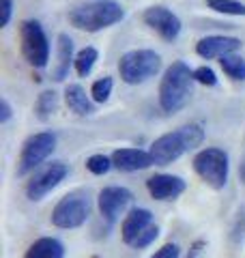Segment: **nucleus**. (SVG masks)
<instances>
[{"label":"nucleus","mask_w":245,"mask_h":258,"mask_svg":"<svg viewBox=\"0 0 245 258\" xmlns=\"http://www.w3.org/2000/svg\"><path fill=\"white\" fill-rule=\"evenodd\" d=\"M194 82H196L194 71L190 69L187 62L176 60L170 64L161 78V84H159L161 110L168 112V114H174V112L183 110L194 95Z\"/></svg>","instance_id":"nucleus-1"},{"label":"nucleus","mask_w":245,"mask_h":258,"mask_svg":"<svg viewBox=\"0 0 245 258\" xmlns=\"http://www.w3.org/2000/svg\"><path fill=\"white\" fill-rule=\"evenodd\" d=\"M204 142V129L198 123H190L159 136L157 140L151 144V155L155 166H168L176 161L178 157H183L187 151H194L196 147H200Z\"/></svg>","instance_id":"nucleus-2"},{"label":"nucleus","mask_w":245,"mask_h":258,"mask_svg":"<svg viewBox=\"0 0 245 258\" xmlns=\"http://www.w3.org/2000/svg\"><path fill=\"white\" fill-rule=\"evenodd\" d=\"M122 18H125V11L114 0H97V3L78 5L76 9L69 11V22L78 30L86 32H99L112 26V24L120 22Z\"/></svg>","instance_id":"nucleus-3"},{"label":"nucleus","mask_w":245,"mask_h":258,"mask_svg":"<svg viewBox=\"0 0 245 258\" xmlns=\"http://www.w3.org/2000/svg\"><path fill=\"white\" fill-rule=\"evenodd\" d=\"M91 211H93L91 194L86 189L69 191L67 196H63L58 203H56V207L52 209V224L63 230L80 228V226H84L86 220L91 217Z\"/></svg>","instance_id":"nucleus-4"},{"label":"nucleus","mask_w":245,"mask_h":258,"mask_svg":"<svg viewBox=\"0 0 245 258\" xmlns=\"http://www.w3.org/2000/svg\"><path fill=\"white\" fill-rule=\"evenodd\" d=\"M194 172L213 189H224L228 183V172H230V159L224 149L207 147L196 153L192 161Z\"/></svg>","instance_id":"nucleus-5"},{"label":"nucleus","mask_w":245,"mask_h":258,"mask_svg":"<svg viewBox=\"0 0 245 258\" xmlns=\"http://www.w3.org/2000/svg\"><path fill=\"white\" fill-rule=\"evenodd\" d=\"M161 69V56L153 50H132L120 56L118 60V74L125 84H142L159 74Z\"/></svg>","instance_id":"nucleus-6"},{"label":"nucleus","mask_w":245,"mask_h":258,"mask_svg":"<svg viewBox=\"0 0 245 258\" xmlns=\"http://www.w3.org/2000/svg\"><path fill=\"white\" fill-rule=\"evenodd\" d=\"M54 149H56V134L52 132H39L26 138L18 159V168H15L18 176H26L30 172H35L52 155Z\"/></svg>","instance_id":"nucleus-7"},{"label":"nucleus","mask_w":245,"mask_h":258,"mask_svg":"<svg viewBox=\"0 0 245 258\" xmlns=\"http://www.w3.org/2000/svg\"><path fill=\"white\" fill-rule=\"evenodd\" d=\"M22 37V54L28 60V64L37 69H43L47 60H50V41L45 37L43 26L37 20H26L22 22L20 28Z\"/></svg>","instance_id":"nucleus-8"},{"label":"nucleus","mask_w":245,"mask_h":258,"mask_svg":"<svg viewBox=\"0 0 245 258\" xmlns=\"http://www.w3.org/2000/svg\"><path fill=\"white\" fill-rule=\"evenodd\" d=\"M67 174H69V166L65 161H50L45 166H39L35 174L30 176V181L26 183V198L32 200V203L43 200L47 194L67 179Z\"/></svg>","instance_id":"nucleus-9"},{"label":"nucleus","mask_w":245,"mask_h":258,"mask_svg":"<svg viewBox=\"0 0 245 258\" xmlns=\"http://www.w3.org/2000/svg\"><path fill=\"white\" fill-rule=\"evenodd\" d=\"M134 194L127 187H120V185H110V187H103L99 191V198H97V207H99V213L103 215V220L108 224H114L120 217V213L132 205Z\"/></svg>","instance_id":"nucleus-10"},{"label":"nucleus","mask_w":245,"mask_h":258,"mask_svg":"<svg viewBox=\"0 0 245 258\" xmlns=\"http://www.w3.org/2000/svg\"><path fill=\"white\" fill-rule=\"evenodd\" d=\"M144 24L151 26L161 39H166V41H174V39L181 35V20L170 9H166V7H151V9H146Z\"/></svg>","instance_id":"nucleus-11"},{"label":"nucleus","mask_w":245,"mask_h":258,"mask_svg":"<svg viewBox=\"0 0 245 258\" xmlns=\"http://www.w3.org/2000/svg\"><path fill=\"white\" fill-rule=\"evenodd\" d=\"M146 189H149L153 200L168 203V200H176L181 196L187 189V183L178 174H155L146 181Z\"/></svg>","instance_id":"nucleus-12"},{"label":"nucleus","mask_w":245,"mask_h":258,"mask_svg":"<svg viewBox=\"0 0 245 258\" xmlns=\"http://www.w3.org/2000/svg\"><path fill=\"white\" fill-rule=\"evenodd\" d=\"M241 45H243L241 39H236V37L211 35V37H204L196 43V54H198L200 58H207V60L222 58V56H226V54H234Z\"/></svg>","instance_id":"nucleus-13"},{"label":"nucleus","mask_w":245,"mask_h":258,"mask_svg":"<svg viewBox=\"0 0 245 258\" xmlns=\"http://www.w3.org/2000/svg\"><path fill=\"white\" fill-rule=\"evenodd\" d=\"M110 157L118 172L146 170V168H151L155 164L151 151H142V149H116Z\"/></svg>","instance_id":"nucleus-14"},{"label":"nucleus","mask_w":245,"mask_h":258,"mask_svg":"<svg viewBox=\"0 0 245 258\" xmlns=\"http://www.w3.org/2000/svg\"><path fill=\"white\" fill-rule=\"evenodd\" d=\"M151 224H153V213L149 211V209H142V207L132 209V211L125 215L122 224H120V237H122V241H125L127 245H132V241L140 235L142 230L149 228Z\"/></svg>","instance_id":"nucleus-15"},{"label":"nucleus","mask_w":245,"mask_h":258,"mask_svg":"<svg viewBox=\"0 0 245 258\" xmlns=\"http://www.w3.org/2000/svg\"><path fill=\"white\" fill-rule=\"evenodd\" d=\"M56 54H58V60H56L54 69H52V78L56 80V82H63V80L69 76L71 62L76 60V56H73V41H71L69 35H65V32H60V35H58Z\"/></svg>","instance_id":"nucleus-16"},{"label":"nucleus","mask_w":245,"mask_h":258,"mask_svg":"<svg viewBox=\"0 0 245 258\" xmlns=\"http://www.w3.org/2000/svg\"><path fill=\"white\" fill-rule=\"evenodd\" d=\"M65 103L71 112H76L78 116H91L95 112L93 99L86 95V91L80 84H69L65 88Z\"/></svg>","instance_id":"nucleus-17"},{"label":"nucleus","mask_w":245,"mask_h":258,"mask_svg":"<svg viewBox=\"0 0 245 258\" xmlns=\"http://www.w3.org/2000/svg\"><path fill=\"white\" fill-rule=\"evenodd\" d=\"M24 258H65V245L54 237H41L30 243Z\"/></svg>","instance_id":"nucleus-18"},{"label":"nucleus","mask_w":245,"mask_h":258,"mask_svg":"<svg viewBox=\"0 0 245 258\" xmlns=\"http://www.w3.org/2000/svg\"><path fill=\"white\" fill-rule=\"evenodd\" d=\"M58 108V95L54 91H43L35 101V114L39 120H47Z\"/></svg>","instance_id":"nucleus-19"},{"label":"nucleus","mask_w":245,"mask_h":258,"mask_svg":"<svg viewBox=\"0 0 245 258\" xmlns=\"http://www.w3.org/2000/svg\"><path fill=\"white\" fill-rule=\"evenodd\" d=\"M219 64H222L224 74L230 80H234V82H243L245 80V58H241V56L226 54L219 58Z\"/></svg>","instance_id":"nucleus-20"},{"label":"nucleus","mask_w":245,"mask_h":258,"mask_svg":"<svg viewBox=\"0 0 245 258\" xmlns=\"http://www.w3.org/2000/svg\"><path fill=\"white\" fill-rule=\"evenodd\" d=\"M97 58H99V52L95 50V47H84V50H80L76 54V60H73V67H76L78 76L80 78H86L88 74L93 71Z\"/></svg>","instance_id":"nucleus-21"},{"label":"nucleus","mask_w":245,"mask_h":258,"mask_svg":"<svg viewBox=\"0 0 245 258\" xmlns=\"http://www.w3.org/2000/svg\"><path fill=\"white\" fill-rule=\"evenodd\" d=\"M207 7L224 15H245V5L236 0H207Z\"/></svg>","instance_id":"nucleus-22"},{"label":"nucleus","mask_w":245,"mask_h":258,"mask_svg":"<svg viewBox=\"0 0 245 258\" xmlns=\"http://www.w3.org/2000/svg\"><path fill=\"white\" fill-rule=\"evenodd\" d=\"M112 86H114V82H112L110 76L99 78V80H97V82L93 84V88H91L93 101H95V103H105V101L110 99V95H112Z\"/></svg>","instance_id":"nucleus-23"},{"label":"nucleus","mask_w":245,"mask_h":258,"mask_svg":"<svg viewBox=\"0 0 245 258\" xmlns=\"http://www.w3.org/2000/svg\"><path fill=\"white\" fill-rule=\"evenodd\" d=\"M110 168H114L112 157L103 155V153H97V155H91V157L86 159V170L93 172V174H97V176L110 172Z\"/></svg>","instance_id":"nucleus-24"},{"label":"nucleus","mask_w":245,"mask_h":258,"mask_svg":"<svg viewBox=\"0 0 245 258\" xmlns=\"http://www.w3.org/2000/svg\"><path fill=\"white\" fill-rule=\"evenodd\" d=\"M157 237H159V226H157V224H151L149 228L142 230L140 235H138V237L132 241V245H129V247H134V249H144V247H149Z\"/></svg>","instance_id":"nucleus-25"},{"label":"nucleus","mask_w":245,"mask_h":258,"mask_svg":"<svg viewBox=\"0 0 245 258\" xmlns=\"http://www.w3.org/2000/svg\"><path fill=\"white\" fill-rule=\"evenodd\" d=\"M194 78H196V82L204 84V86H215L217 84V76L211 67H198L194 71Z\"/></svg>","instance_id":"nucleus-26"},{"label":"nucleus","mask_w":245,"mask_h":258,"mask_svg":"<svg viewBox=\"0 0 245 258\" xmlns=\"http://www.w3.org/2000/svg\"><path fill=\"white\" fill-rule=\"evenodd\" d=\"M178 256H181V247L176 243H166V245H161L151 258H178Z\"/></svg>","instance_id":"nucleus-27"},{"label":"nucleus","mask_w":245,"mask_h":258,"mask_svg":"<svg viewBox=\"0 0 245 258\" xmlns=\"http://www.w3.org/2000/svg\"><path fill=\"white\" fill-rule=\"evenodd\" d=\"M11 13H13V0H3V7H0V26H9Z\"/></svg>","instance_id":"nucleus-28"},{"label":"nucleus","mask_w":245,"mask_h":258,"mask_svg":"<svg viewBox=\"0 0 245 258\" xmlns=\"http://www.w3.org/2000/svg\"><path fill=\"white\" fill-rule=\"evenodd\" d=\"M11 114H13V110L9 106V101L3 97V101H0V123H9L11 120Z\"/></svg>","instance_id":"nucleus-29"},{"label":"nucleus","mask_w":245,"mask_h":258,"mask_svg":"<svg viewBox=\"0 0 245 258\" xmlns=\"http://www.w3.org/2000/svg\"><path fill=\"white\" fill-rule=\"evenodd\" d=\"M239 176H241V181L245 183V157H243V161H241V166H239Z\"/></svg>","instance_id":"nucleus-30"}]
</instances>
